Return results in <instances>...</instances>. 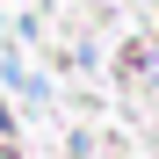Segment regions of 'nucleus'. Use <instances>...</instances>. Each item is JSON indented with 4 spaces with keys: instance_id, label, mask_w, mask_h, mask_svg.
Wrapping results in <instances>:
<instances>
[{
    "instance_id": "1",
    "label": "nucleus",
    "mask_w": 159,
    "mask_h": 159,
    "mask_svg": "<svg viewBox=\"0 0 159 159\" xmlns=\"http://www.w3.org/2000/svg\"><path fill=\"white\" fill-rule=\"evenodd\" d=\"M0 159H7V152H0Z\"/></svg>"
}]
</instances>
